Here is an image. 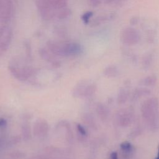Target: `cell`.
<instances>
[{
    "mask_svg": "<svg viewBox=\"0 0 159 159\" xmlns=\"http://www.w3.org/2000/svg\"><path fill=\"white\" fill-rule=\"evenodd\" d=\"M141 114L148 127L152 131L159 127V104L156 98L145 100L141 106Z\"/></svg>",
    "mask_w": 159,
    "mask_h": 159,
    "instance_id": "obj_1",
    "label": "cell"
},
{
    "mask_svg": "<svg viewBox=\"0 0 159 159\" xmlns=\"http://www.w3.org/2000/svg\"><path fill=\"white\" fill-rule=\"evenodd\" d=\"M38 11L42 18L50 20L57 17L58 12L66 7V0H35Z\"/></svg>",
    "mask_w": 159,
    "mask_h": 159,
    "instance_id": "obj_2",
    "label": "cell"
},
{
    "mask_svg": "<svg viewBox=\"0 0 159 159\" xmlns=\"http://www.w3.org/2000/svg\"><path fill=\"white\" fill-rule=\"evenodd\" d=\"M120 40L124 45H134L140 42V35L136 29L132 27H127L122 30Z\"/></svg>",
    "mask_w": 159,
    "mask_h": 159,
    "instance_id": "obj_3",
    "label": "cell"
},
{
    "mask_svg": "<svg viewBox=\"0 0 159 159\" xmlns=\"http://www.w3.org/2000/svg\"><path fill=\"white\" fill-rule=\"evenodd\" d=\"M12 32L11 29L6 25H0V51H6L11 42Z\"/></svg>",
    "mask_w": 159,
    "mask_h": 159,
    "instance_id": "obj_4",
    "label": "cell"
},
{
    "mask_svg": "<svg viewBox=\"0 0 159 159\" xmlns=\"http://www.w3.org/2000/svg\"><path fill=\"white\" fill-rule=\"evenodd\" d=\"M60 47L61 56H76L83 51L81 45L75 42L60 43Z\"/></svg>",
    "mask_w": 159,
    "mask_h": 159,
    "instance_id": "obj_5",
    "label": "cell"
},
{
    "mask_svg": "<svg viewBox=\"0 0 159 159\" xmlns=\"http://www.w3.org/2000/svg\"><path fill=\"white\" fill-rule=\"evenodd\" d=\"M12 4L11 0H0V22L8 20L12 15Z\"/></svg>",
    "mask_w": 159,
    "mask_h": 159,
    "instance_id": "obj_6",
    "label": "cell"
},
{
    "mask_svg": "<svg viewBox=\"0 0 159 159\" xmlns=\"http://www.w3.org/2000/svg\"><path fill=\"white\" fill-rule=\"evenodd\" d=\"M133 119V112L130 109H122L118 112L117 122L121 127H127L130 124Z\"/></svg>",
    "mask_w": 159,
    "mask_h": 159,
    "instance_id": "obj_7",
    "label": "cell"
},
{
    "mask_svg": "<svg viewBox=\"0 0 159 159\" xmlns=\"http://www.w3.org/2000/svg\"><path fill=\"white\" fill-rule=\"evenodd\" d=\"M115 14L114 13H109L102 15H99L95 18H94L91 22V25L93 27H96L100 25L107 21L112 20L114 18H115Z\"/></svg>",
    "mask_w": 159,
    "mask_h": 159,
    "instance_id": "obj_8",
    "label": "cell"
},
{
    "mask_svg": "<svg viewBox=\"0 0 159 159\" xmlns=\"http://www.w3.org/2000/svg\"><path fill=\"white\" fill-rule=\"evenodd\" d=\"M120 147L121 151L122 152L125 157H129V156H130L134 150V147L132 144L127 141H125L121 143L120 145Z\"/></svg>",
    "mask_w": 159,
    "mask_h": 159,
    "instance_id": "obj_9",
    "label": "cell"
},
{
    "mask_svg": "<svg viewBox=\"0 0 159 159\" xmlns=\"http://www.w3.org/2000/svg\"><path fill=\"white\" fill-rule=\"evenodd\" d=\"M104 73L106 76L108 77H111V78L116 77L119 74V70L116 66L109 65L105 68L104 71Z\"/></svg>",
    "mask_w": 159,
    "mask_h": 159,
    "instance_id": "obj_10",
    "label": "cell"
},
{
    "mask_svg": "<svg viewBox=\"0 0 159 159\" xmlns=\"http://www.w3.org/2000/svg\"><path fill=\"white\" fill-rule=\"evenodd\" d=\"M157 81V78L156 76L152 75V76H147L140 81V84L142 86H153L156 83Z\"/></svg>",
    "mask_w": 159,
    "mask_h": 159,
    "instance_id": "obj_11",
    "label": "cell"
},
{
    "mask_svg": "<svg viewBox=\"0 0 159 159\" xmlns=\"http://www.w3.org/2000/svg\"><path fill=\"white\" fill-rule=\"evenodd\" d=\"M129 93L126 89H122L120 91L117 97V101L119 104L124 103L128 98Z\"/></svg>",
    "mask_w": 159,
    "mask_h": 159,
    "instance_id": "obj_12",
    "label": "cell"
},
{
    "mask_svg": "<svg viewBox=\"0 0 159 159\" xmlns=\"http://www.w3.org/2000/svg\"><path fill=\"white\" fill-rule=\"evenodd\" d=\"M39 53H40V55H41V57L44 58L45 60L48 61H50L53 63H57V61H56L52 57L51 54H50L48 53V51H47L44 48H41L40 50H39Z\"/></svg>",
    "mask_w": 159,
    "mask_h": 159,
    "instance_id": "obj_13",
    "label": "cell"
},
{
    "mask_svg": "<svg viewBox=\"0 0 159 159\" xmlns=\"http://www.w3.org/2000/svg\"><path fill=\"white\" fill-rule=\"evenodd\" d=\"M71 11L69 9L65 7L58 12L56 17L59 19H63L68 17L71 14Z\"/></svg>",
    "mask_w": 159,
    "mask_h": 159,
    "instance_id": "obj_14",
    "label": "cell"
},
{
    "mask_svg": "<svg viewBox=\"0 0 159 159\" xmlns=\"http://www.w3.org/2000/svg\"><path fill=\"white\" fill-rule=\"evenodd\" d=\"M97 109H98V114L101 116V118L105 119L107 117V114H108V111L106 108V107L102 104H100L98 106Z\"/></svg>",
    "mask_w": 159,
    "mask_h": 159,
    "instance_id": "obj_15",
    "label": "cell"
},
{
    "mask_svg": "<svg viewBox=\"0 0 159 159\" xmlns=\"http://www.w3.org/2000/svg\"><path fill=\"white\" fill-rule=\"evenodd\" d=\"M93 12L92 11H87L84 12L81 16L82 21L84 24H88L89 22L90 19L93 17Z\"/></svg>",
    "mask_w": 159,
    "mask_h": 159,
    "instance_id": "obj_16",
    "label": "cell"
},
{
    "mask_svg": "<svg viewBox=\"0 0 159 159\" xmlns=\"http://www.w3.org/2000/svg\"><path fill=\"white\" fill-rule=\"evenodd\" d=\"M76 127L77 129L78 130V132L82 135H86V131L85 130V129L80 124H78L76 125Z\"/></svg>",
    "mask_w": 159,
    "mask_h": 159,
    "instance_id": "obj_17",
    "label": "cell"
},
{
    "mask_svg": "<svg viewBox=\"0 0 159 159\" xmlns=\"http://www.w3.org/2000/svg\"><path fill=\"white\" fill-rule=\"evenodd\" d=\"M101 1L102 0H89L90 4L94 7L99 6L101 4Z\"/></svg>",
    "mask_w": 159,
    "mask_h": 159,
    "instance_id": "obj_18",
    "label": "cell"
},
{
    "mask_svg": "<svg viewBox=\"0 0 159 159\" xmlns=\"http://www.w3.org/2000/svg\"><path fill=\"white\" fill-rule=\"evenodd\" d=\"M138 22H139V17H136V16L132 17V18L130 19V24H132V25H136Z\"/></svg>",
    "mask_w": 159,
    "mask_h": 159,
    "instance_id": "obj_19",
    "label": "cell"
},
{
    "mask_svg": "<svg viewBox=\"0 0 159 159\" xmlns=\"http://www.w3.org/2000/svg\"><path fill=\"white\" fill-rule=\"evenodd\" d=\"M109 159H119L118 153L116 152H112L110 154Z\"/></svg>",
    "mask_w": 159,
    "mask_h": 159,
    "instance_id": "obj_20",
    "label": "cell"
},
{
    "mask_svg": "<svg viewBox=\"0 0 159 159\" xmlns=\"http://www.w3.org/2000/svg\"><path fill=\"white\" fill-rule=\"evenodd\" d=\"M6 125V120L2 118L0 119V127H4Z\"/></svg>",
    "mask_w": 159,
    "mask_h": 159,
    "instance_id": "obj_21",
    "label": "cell"
},
{
    "mask_svg": "<svg viewBox=\"0 0 159 159\" xmlns=\"http://www.w3.org/2000/svg\"><path fill=\"white\" fill-rule=\"evenodd\" d=\"M155 159H159V145L158 146V151H157V155Z\"/></svg>",
    "mask_w": 159,
    "mask_h": 159,
    "instance_id": "obj_22",
    "label": "cell"
}]
</instances>
